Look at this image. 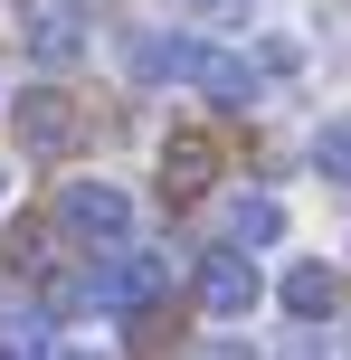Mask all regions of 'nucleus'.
<instances>
[{
	"label": "nucleus",
	"instance_id": "f03ea898",
	"mask_svg": "<svg viewBox=\"0 0 351 360\" xmlns=\"http://www.w3.org/2000/svg\"><path fill=\"white\" fill-rule=\"evenodd\" d=\"M10 114H19V143H29L38 162L76 152V133H86V114H76V95H67V86H29V95H19Z\"/></svg>",
	"mask_w": 351,
	"mask_h": 360
},
{
	"label": "nucleus",
	"instance_id": "7ed1b4c3",
	"mask_svg": "<svg viewBox=\"0 0 351 360\" xmlns=\"http://www.w3.org/2000/svg\"><path fill=\"white\" fill-rule=\"evenodd\" d=\"M257 294H266L257 256H238V247L200 256V304H209V323H247V313H257Z\"/></svg>",
	"mask_w": 351,
	"mask_h": 360
},
{
	"label": "nucleus",
	"instance_id": "6e6552de",
	"mask_svg": "<svg viewBox=\"0 0 351 360\" xmlns=\"http://www.w3.org/2000/svg\"><path fill=\"white\" fill-rule=\"evenodd\" d=\"M276 304L295 313V323H333V313H342V285H333V266H314V256H304V266H285Z\"/></svg>",
	"mask_w": 351,
	"mask_h": 360
},
{
	"label": "nucleus",
	"instance_id": "1a4fd4ad",
	"mask_svg": "<svg viewBox=\"0 0 351 360\" xmlns=\"http://www.w3.org/2000/svg\"><path fill=\"white\" fill-rule=\"evenodd\" d=\"M209 171H219V152H209V133H171V143H162V180H171V190H209Z\"/></svg>",
	"mask_w": 351,
	"mask_h": 360
},
{
	"label": "nucleus",
	"instance_id": "ddd939ff",
	"mask_svg": "<svg viewBox=\"0 0 351 360\" xmlns=\"http://www.w3.org/2000/svg\"><path fill=\"white\" fill-rule=\"evenodd\" d=\"M48 360H114V351H95V342H48Z\"/></svg>",
	"mask_w": 351,
	"mask_h": 360
},
{
	"label": "nucleus",
	"instance_id": "f257e3e1",
	"mask_svg": "<svg viewBox=\"0 0 351 360\" xmlns=\"http://www.w3.org/2000/svg\"><path fill=\"white\" fill-rule=\"evenodd\" d=\"M57 228L86 247H133V190L124 180H57Z\"/></svg>",
	"mask_w": 351,
	"mask_h": 360
},
{
	"label": "nucleus",
	"instance_id": "f8f14e48",
	"mask_svg": "<svg viewBox=\"0 0 351 360\" xmlns=\"http://www.w3.org/2000/svg\"><path fill=\"white\" fill-rule=\"evenodd\" d=\"M200 360H257V351H247V342H228V332H209V342H200Z\"/></svg>",
	"mask_w": 351,
	"mask_h": 360
},
{
	"label": "nucleus",
	"instance_id": "39448f33",
	"mask_svg": "<svg viewBox=\"0 0 351 360\" xmlns=\"http://www.w3.org/2000/svg\"><path fill=\"white\" fill-rule=\"evenodd\" d=\"M190 67H200L190 29H133L124 38V76H143V86H190Z\"/></svg>",
	"mask_w": 351,
	"mask_h": 360
},
{
	"label": "nucleus",
	"instance_id": "9d476101",
	"mask_svg": "<svg viewBox=\"0 0 351 360\" xmlns=\"http://www.w3.org/2000/svg\"><path fill=\"white\" fill-rule=\"evenodd\" d=\"M314 171H323V180H342V190H351V114H333V124L314 133Z\"/></svg>",
	"mask_w": 351,
	"mask_h": 360
},
{
	"label": "nucleus",
	"instance_id": "423d86ee",
	"mask_svg": "<svg viewBox=\"0 0 351 360\" xmlns=\"http://www.w3.org/2000/svg\"><path fill=\"white\" fill-rule=\"evenodd\" d=\"M190 86H200L219 114H247V105L266 95V67H247V57H228V48H209V38H200V67H190Z\"/></svg>",
	"mask_w": 351,
	"mask_h": 360
},
{
	"label": "nucleus",
	"instance_id": "4468645a",
	"mask_svg": "<svg viewBox=\"0 0 351 360\" xmlns=\"http://www.w3.org/2000/svg\"><path fill=\"white\" fill-rule=\"evenodd\" d=\"M0 209H10V171H0Z\"/></svg>",
	"mask_w": 351,
	"mask_h": 360
},
{
	"label": "nucleus",
	"instance_id": "9b49d317",
	"mask_svg": "<svg viewBox=\"0 0 351 360\" xmlns=\"http://www.w3.org/2000/svg\"><path fill=\"white\" fill-rule=\"evenodd\" d=\"M171 10H181V19H200V29H238L257 0H171Z\"/></svg>",
	"mask_w": 351,
	"mask_h": 360
},
{
	"label": "nucleus",
	"instance_id": "0eeeda50",
	"mask_svg": "<svg viewBox=\"0 0 351 360\" xmlns=\"http://www.w3.org/2000/svg\"><path fill=\"white\" fill-rule=\"evenodd\" d=\"M219 228H228V247H238V256H257V247H276V237H285V199L238 190V199L219 209Z\"/></svg>",
	"mask_w": 351,
	"mask_h": 360
},
{
	"label": "nucleus",
	"instance_id": "20e7f679",
	"mask_svg": "<svg viewBox=\"0 0 351 360\" xmlns=\"http://www.w3.org/2000/svg\"><path fill=\"white\" fill-rule=\"evenodd\" d=\"M19 38H29V57L57 76V67L86 57V10H76V0H29V10H19Z\"/></svg>",
	"mask_w": 351,
	"mask_h": 360
}]
</instances>
